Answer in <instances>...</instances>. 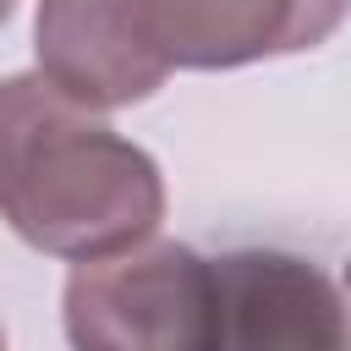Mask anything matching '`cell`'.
Segmentation results:
<instances>
[{
	"label": "cell",
	"instance_id": "6da1fadb",
	"mask_svg": "<svg viewBox=\"0 0 351 351\" xmlns=\"http://www.w3.org/2000/svg\"><path fill=\"white\" fill-rule=\"evenodd\" d=\"M0 219L33 252L104 258L159 230L165 176L143 143L44 71H11L0 77Z\"/></svg>",
	"mask_w": 351,
	"mask_h": 351
},
{
	"label": "cell",
	"instance_id": "7a4b0ae2",
	"mask_svg": "<svg viewBox=\"0 0 351 351\" xmlns=\"http://www.w3.org/2000/svg\"><path fill=\"white\" fill-rule=\"evenodd\" d=\"M77 351H214V269L181 241L82 258L60 291Z\"/></svg>",
	"mask_w": 351,
	"mask_h": 351
},
{
	"label": "cell",
	"instance_id": "3957f363",
	"mask_svg": "<svg viewBox=\"0 0 351 351\" xmlns=\"http://www.w3.org/2000/svg\"><path fill=\"white\" fill-rule=\"evenodd\" d=\"M214 269V351H340L351 318L324 269L274 247H236Z\"/></svg>",
	"mask_w": 351,
	"mask_h": 351
},
{
	"label": "cell",
	"instance_id": "277c9868",
	"mask_svg": "<svg viewBox=\"0 0 351 351\" xmlns=\"http://www.w3.org/2000/svg\"><path fill=\"white\" fill-rule=\"evenodd\" d=\"M143 38L170 71H236L318 49L346 22L351 0H132Z\"/></svg>",
	"mask_w": 351,
	"mask_h": 351
},
{
	"label": "cell",
	"instance_id": "5b68a950",
	"mask_svg": "<svg viewBox=\"0 0 351 351\" xmlns=\"http://www.w3.org/2000/svg\"><path fill=\"white\" fill-rule=\"evenodd\" d=\"M33 60L88 110L143 104L170 77V60L143 38L132 0H38Z\"/></svg>",
	"mask_w": 351,
	"mask_h": 351
},
{
	"label": "cell",
	"instance_id": "8992f818",
	"mask_svg": "<svg viewBox=\"0 0 351 351\" xmlns=\"http://www.w3.org/2000/svg\"><path fill=\"white\" fill-rule=\"evenodd\" d=\"M11 11H16V0H0V27L11 22Z\"/></svg>",
	"mask_w": 351,
	"mask_h": 351
},
{
	"label": "cell",
	"instance_id": "52a82bcc",
	"mask_svg": "<svg viewBox=\"0 0 351 351\" xmlns=\"http://www.w3.org/2000/svg\"><path fill=\"white\" fill-rule=\"evenodd\" d=\"M0 346H5V329H0Z\"/></svg>",
	"mask_w": 351,
	"mask_h": 351
},
{
	"label": "cell",
	"instance_id": "ba28073f",
	"mask_svg": "<svg viewBox=\"0 0 351 351\" xmlns=\"http://www.w3.org/2000/svg\"><path fill=\"white\" fill-rule=\"evenodd\" d=\"M346 285H351V269H346Z\"/></svg>",
	"mask_w": 351,
	"mask_h": 351
}]
</instances>
